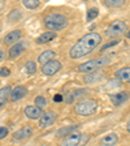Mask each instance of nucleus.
Wrapping results in <instances>:
<instances>
[{
  "label": "nucleus",
  "instance_id": "obj_1",
  "mask_svg": "<svg viewBox=\"0 0 130 146\" xmlns=\"http://www.w3.org/2000/svg\"><path fill=\"white\" fill-rule=\"evenodd\" d=\"M102 43V35L99 33H87L86 35H83L82 38H79L74 46L69 51V56L72 59H81L83 56H86L87 54L92 52L98 46Z\"/></svg>",
  "mask_w": 130,
  "mask_h": 146
},
{
  "label": "nucleus",
  "instance_id": "obj_2",
  "mask_svg": "<svg viewBox=\"0 0 130 146\" xmlns=\"http://www.w3.org/2000/svg\"><path fill=\"white\" fill-rule=\"evenodd\" d=\"M68 24H69L68 18L60 13H49L44 17V26L49 31L63 30L68 26Z\"/></svg>",
  "mask_w": 130,
  "mask_h": 146
},
{
  "label": "nucleus",
  "instance_id": "obj_3",
  "mask_svg": "<svg viewBox=\"0 0 130 146\" xmlns=\"http://www.w3.org/2000/svg\"><path fill=\"white\" fill-rule=\"evenodd\" d=\"M98 110V102L95 99H85L81 100L74 106V112L79 116H88L95 113V111Z\"/></svg>",
  "mask_w": 130,
  "mask_h": 146
},
{
  "label": "nucleus",
  "instance_id": "obj_4",
  "mask_svg": "<svg viewBox=\"0 0 130 146\" xmlns=\"http://www.w3.org/2000/svg\"><path fill=\"white\" fill-rule=\"evenodd\" d=\"M109 63V58L107 56H100V58L92 59V60H88L83 64H79L78 65V70L82 73H91L94 70H98L99 68L104 67Z\"/></svg>",
  "mask_w": 130,
  "mask_h": 146
},
{
  "label": "nucleus",
  "instance_id": "obj_5",
  "mask_svg": "<svg viewBox=\"0 0 130 146\" xmlns=\"http://www.w3.org/2000/svg\"><path fill=\"white\" fill-rule=\"evenodd\" d=\"M126 29H127L126 22L117 20V21H113L112 24L107 27L106 35L108 36V38H116V36L122 35V34L126 31Z\"/></svg>",
  "mask_w": 130,
  "mask_h": 146
},
{
  "label": "nucleus",
  "instance_id": "obj_6",
  "mask_svg": "<svg viewBox=\"0 0 130 146\" xmlns=\"http://www.w3.org/2000/svg\"><path fill=\"white\" fill-rule=\"evenodd\" d=\"M61 69V63L59 60H51L47 64L42 65V73L44 76H53Z\"/></svg>",
  "mask_w": 130,
  "mask_h": 146
},
{
  "label": "nucleus",
  "instance_id": "obj_7",
  "mask_svg": "<svg viewBox=\"0 0 130 146\" xmlns=\"http://www.w3.org/2000/svg\"><path fill=\"white\" fill-rule=\"evenodd\" d=\"M56 119H57L56 112H53V111H47V112L43 113L42 117L39 119V128L44 129V128H47V127H51V125L56 121Z\"/></svg>",
  "mask_w": 130,
  "mask_h": 146
},
{
  "label": "nucleus",
  "instance_id": "obj_8",
  "mask_svg": "<svg viewBox=\"0 0 130 146\" xmlns=\"http://www.w3.org/2000/svg\"><path fill=\"white\" fill-rule=\"evenodd\" d=\"M31 134H33L31 127H22L21 129H18L17 132L13 133V141L15 142H21V141L27 140L29 137H31Z\"/></svg>",
  "mask_w": 130,
  "mask_h": 146
},
{
  "label": "nucleus",
  "instance_id": "obj_9",
  "mask_svg": "<svg viewBox=\"0 0 130 146\" xmlns=\"http://www.w3.org/2000/svg\"><path fill=\"white\" fill-rule=\"evenodd\" d=\"M81 138H82L81 133L74 132V133H72V134L65 137V138L61 141L60 146H78L79 142H81Z\"/></svg>",
  "mask_w": 130,
  "mask_h": 146
},
{
  "label": "nucleus",
  "instance_id": "obj_10",
  "mask_svg": "<svg viewBox=\"0 0 130 146\" xmlns=\"http://www.w3.org/2000/svg\"><path fill=\"white\" fill-rule=\"evenodd\" d=\"M26 94H27V89L22 85H18L12 89L9 99H11V102H18V100H21Z\"/></svg>",
  "mask_w": 130,
  "mask_h": 146
},
{
  "label": "nucleus",
  "instance_id": "obj_11",
  "mask_svg": "<svg viewBox=\"0 0 130 146\" xmlns=\"http://www.w3.org/2000/svg\"><path fill=\"white\" fill-rule=\"evenodd\" d=\"M27 43L26 42H17L16 44H13L9 50V59H16L20 55L24 54V51L26 50Z\"/></svg>",
  "mask_w": 130,
  "mask_h": 146
},
{
  "label": "nucleus",
  "instance_id": "obj_12",
  "mask_svg": "<svg viewBox=\"0 0 130 146\" xmlns=\"http://www.w3.org/2000/svg\"><path fill=\"white\" fill-rule=\"evenodd\" d=\"M25 115H26V117L31 119V120H35V119H40L43 115L42 110L39 108V107H36L35 104L34 106H26L25 107Z\"/></svg>",
  "mask_w": 130,
  "mask_h": 146
},
{
  "label": "nucleus",
  "instance_id": "obj_13",
  "mask_svg": "<svg viewBox=\"0 0 130 146\" xmlns=\"http://www.w3.org/2000/svg\"><path fill=\"white\" fill-rule=\"evenodd\" d=\"M129 93L127 91H120V93H116V94H112L111 95V100H112L113 106H121L124 102H126L129 99Z\"/></svg>",
  "mask_w": 130,
  "mask_h": 146
},
{
  "label": "nucleus",
  "instance_id": "obj_14",
  "mask_svg": "<svg viewBox=\"0 0 130 146\" xmlns=\"http://www.w3.org/2000/svg\"><path fill=\"white\" fill-rule=\"evenodd\" d=\"M21 30H13L11 33H8L5 36H4V43L5 44H16V43L20 40L21 38Z\"/></svg>",
  "mask_w": 130,
  "mask_h": 146
},
{
  "label": "nucleus",
  "instance_id": "obj_15",
  "mask_svg": "<svg viewBox=\"0 0 130 146\" xmlns=\"http://www.w3.org/2000/svg\"><path fill=\"white\" fill-rule=\"evenodd\" d=\"M11 91H12V88L9 85H7V86L0 89V108L7 104L9 97H11Z\"/></svg>",
  "mask_w": 130,
  "mask_h": 146
},
{
  "label": "nucleus",
  "instance_id": "obj_16",
  "mask_svg": "<svg viewBox=\"0 0 130 146\" xmlns=\"http://www.w3.org/2000/svg\"><path fill=\"white\" fill-rule=\"evenodd\" d=\"M118 141V137L116 133H109L107 136H104L100 140V146H115Z\"/></svg>",
  "mask_w": 130,
  "mask_h": 146
},
{
  "label": "nucleus",
  "instance_id": "obj_17",
  "mask_svg": "<svg viewBox=\"0 0 130 146\" xmlns=\"http://www.w3.org/2000/svg\"><path fill=\"white\" fill-rule=\"evenodd\" d=\"M116 77L121 82H129L130 84V67H124L116 72Z\"/></svg>",
  "mask_w": 130,
  "mask_h": 146
},
{
  "label": "nucleus",
  "instance_id": "obj_18",
  "mask_svg": "<svg viewBox=\"0 0 130 146\" xmlns=\"http://www.w3.org/2000/svg\"><path fill=\"white\" fill-rule=\"evenodd\" d=\"M55 51L53 50H47V51H43L42 54L39 55V58H38V63L42 64V65H44V64H47L48 61L53 60L55 58Z\"/></svg>",
  "mask_w": 130,
  "mask_h": 146
},
{
  "label": "nucleus",
  "instance_id": "obj_19",
  "mask_svg": "<svg viewBox=\"0 0 130 146\" xmlns=\"http://www.w3.org/2000/svg\"><path fill=\"white\" fill-rule=\"evenodd\" d=\"M77 128H78V125H70V127L61 128V129H59V131L56 132V138H65L67 136L74 133Z\"/></svg>",
  "mask_w": 130,
  "mask_h": 146
},
{
  "label": "nucleus",
  "instance_id": "obj_20",
  "mask_svg": "<svg viewBox=\"0 0 130 146\" xmlns=\"http://www.w3.org/2000/svg\"><path fill=\"white\" fill-rule=\"evenodd\" d=\"M56 38V33L55 31H47V33H43L42 35H39L36 38V43L38 44H44V43H48L51 40H53Z\"/></svg>",
  "mask_w": 130,
  "mask_h": 146
},
{
  "label": "nucleus",
  "instance_id": "obj_21",
  "mask_svg": "<svg viewBox=\"0 0 130 146\" xmlns=\"http://www.w3.org/2000/svg\"><path fill=\"white\" fill-rule=\"evenodd\" d=\"M102 74L100 73H88L87 76H85V82L86 84H94V82H96V81H100L102 80Z\"/></svg>",
  "mask_w": 130,
  "mask_h": 146
},
{
  "label": "nucleus",
  "instance_id": "obj_22",
  "mask_svg": "<svg viewBox=\"0 0 130 146\" xmlns=\"http://www.w3.org/2000/svg\"><path fill=\"white\" fill-rule=\"evenodd\" d=\"M104 4L109 8H121L125 4V0H106Z\"/></svg>",
  "mask_w": 130,
  "mask_h": 146
},
{
  "label": "nucleus",
  "instance_id": "obj_23",
  "mask_svg": "<svg viewBox=\"0 0 130 146\" xmlns=\"http://www.w3.org/2000/svg\"><path fill=\"white\" fill-rule=\"evenodd\" d=\"M81 93H85V90L79 89V90H72V91H69V94L67 95V102H68V103H72L73 100L76 99V98L79 97V94H81Z\"/></svg>",
  "mask_w": 130,
  "mask_h": 146
},
{
  "label": "nucleus",
  "instance_id": "obj_24",
  "mask_svg": "<svg viewBox=\"0 0 130 146\" xmlns=\"http://www.w3.org/2000/svg\"><path fill=\"white\" fill-rule=\"evenodd\" d=\"M22 5L26 9H36L39 7V1H38V0H24V1H22Z\"/></svg>",
  "mask_w": 130,
  "mask_h": 146
},
{
  "label": "nucleus",
  "instance_id": "obj_25",
  "mask_svg": "<svg viewBox=\"0 0 130 146\" xmlns=\"http://www.w3.org/2000/svg\"><path fill=\"white\" fill-rule=\"evenodd\" d=\"M34 104H35L36 107H39L40 110H43L47 106V99H46L43 95H39V97H36L35 99H34Z\"/></svg>",
  "mask_w": 130,
  "mask_h": 146
},
{
  "label": "nucleus",
  "instance_id": "obj_26",
  "mask_svg": "<svg viewBox=\"0 0 130 146\" xmlns=\"http://www.w3.org/2000/svg\"><path fill=\"white\" fill-rule=\"evenodd\" d=\"M25 69H26L27 74H34L36 72V63L34 61H27L26 65H25Z\"/></svg>",
  "mask_w": 130,
  "mask_h": 146
},
{
  "label": "nucleus",
  "instance_id": "obj_27",
  "mask_svg": "<svg viewBox=\"0 0 130 146\" xmlns=\"http://www.w3.org/2000/svg\"><path fill=\"white\" fill-rule=\"evenodd\" d=\"M21 18V12L18 11V9H16V11H12L11 12V15L8 16V20L11 22H16V21H18Z\"/></svg>",
  "mask_w": 130,
  "mask_h": 146
},
{
  "label": "nucleus",
  "instance_id": "obj_28",
  "mask_svg": "<svg viewBox=\"0 0 130 146\" xmlns=\"http://www.w3.org/2000/svg\"><path fill=\"white\" fill-rule=\"evenodd\" d=\"M98 15H99V11H98L96 8H91L88 9V12H87V21H92L94 18L98 17Z\"/></svg>",
  "mask_w": 130,
  "mask_h": 146
},
{
  "label": "nucleus",
  "instance_id": "obj_29",
  "mask_svg": "<svg viewBox=\"0 0 130 146\" xmlns=\"http://www.w3.org/2000/svg\"><path fill=\"white\" fill-rule=\"evenodd\" d=\"M8 128L7 127H0V140H3V138H5L7 136H8Z\"/></svg>",
  "mask_w": 130,
  "mask_h": 146
},
{
  "label": "nucleus",
  "instance_id": "obj_30",
  "mask_svg": "<svg viewBox=\"0 0 130 146\" xmlns=\"http://www.w3.org/2000/svg\"><path fill=\"white\" fill-rule=\"evenodd\" d=\"M9 74H11V70H9L8 68H1V69H0V76L1 77H8Z\"/></svg>",
  "mask_w": 130,
  "mask_h": 146
},
{
  "label": "nucleus",
  "instance_id": "obj_31",
  "mask_svg": "<svg viewBox=\"0 0 130 146\" xmlns=\"http://www.w3.org/2000/svg\"><path fill=\"white\" fill-rule=\"evenodd\" d=\"M53 100H55V102H61V100H63V95H61V94H56L53 97Z\"/></svg>",
  "mask_w": 130,
  "mask_h": 146
},
{
  "label": "nucleus",
  "instance_id": "obj_32",
  "mask_svg": "<svg viewBox=\"0 0 130 146\" xmlns=\"http://www.w3.org/2000/svg\"><path fill=\"white\" fill-rule=\"evenodd\" d=\"M126 129H127V132L130 133V119H129V121H127V125H126Z\"/></svg>",
  "mask_w": 130,
  "mask_h": 146
},
{
  "label": "nucleus",
  "instance_id": "obj_33",
  "mask_svg": "<svg viewBox=\"0 0 130 146\" xmlns=\"http://www.w3.org/2000/svg\"><path fill=\"white\" fill-rule=\"evenodd\" d=\"M3 59H4V52L0 51V60H3Z\"/></svg>",
  "mask_w": 130,
  "mask_h": 146
},
{
  "label": "nucleus",
  "instance_id": "obj_34",
  "mask_svg": "<svg viewBox=\"0 0 130 146\" xmlns=\"http://www.w3.org/2000/svg\"><path fill=\"white\" fill-rule=\"evenodd\" d=\"M126 36H127V38H129V39H130V31H129V33L126 34Z\"/></svg>",
  "mask_w": 130,
  "mask_h": 146
},
{
  "label": "nucleus",
  "instance_id": "obj_35",
  "mask_svg": "<svg viewBox=\"0 0 130 146\" xmlns=\"http://www.w3.org/2000/svg\"><path fill=\"white\" fill-rule=\"evenodd\" d=\"M40 146H48V145H40Z\"/></svg>",
  "mask_w": 130,
  "mask_h": 146
},
{
  "label": "nucleus",
  "instance_id": "obj_36",
  "mask_svg": "<svg viewBox=\"0 0 130 146\" xmlns=\"http://www.w3.org/2000/svg\"><path fill=\"white\" fill-rule=\"evenodd\" d=\"M0 8H1V4H0Z\"/></svg>",
  "mask_w": 130,
  "mask_h": 146
}]
</instances>
